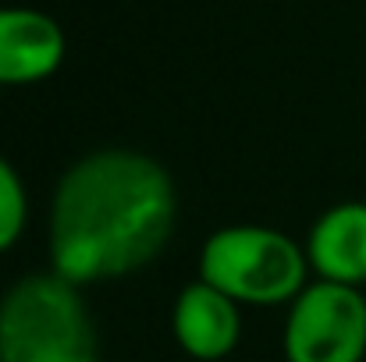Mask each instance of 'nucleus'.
<instances>
[{"mask_svg":"<svg viewBox=\"0 0 366 362\" xmlns=\"http://www.w3.org/2000/svg\"><path fill=\"white\" fill-rule=\"evenodd\" d=\"M25 217H29V199H25V185L18 178V171L0 156V252H7L25 231Z\"/></svg>","mask_w":366,"mask_h":362,"instance_id":"8","label":"nucleus"},{"mask_svg":"<svg viewBox=\"0 0 366 362\" xmlns=\"http://www.w3.org/2000/svg\"><path fill=\"white\" fill-rule=\"evenodd\" d=\"M366 298L360 288L313 281L288 309L285 359L288 362H363Z\"/></svg>","mask_w":366,"mask_h":362,"instance_id":"4","label":"nucleus"},{"mask_svg":"<svg viewBox=\"0 0 366 362\" xmlns=\"http://www.w3.org/2000/svg\"><path fill=\"white\" fill-rule=\"evenodd\" d=\"M306 245L277 228L232 224L214 231L199 252V277L239 306H281L306 288Z\"/></svg>","mask_w":366,"mask_h":362,"instance_id":"3","label":"nucleus"},{"mask_svg":"<svg viewBox=\"0 0 366 362\" xmlns=\"http://www.w3.org/2000/svg\"><path fill=\"white\" fill-rule=\"evenodd\" d=\"M171 327H174V341L192 359L214 362L224 359L239 345L242 313L232 295H224L221 288H214L199 277L189 288H182V295L174 298Z\"/></svg>","mask_w":366,"mask_h":362,"instance_id":"6","label":"nucleus"},{"mask_svg":"<svg viewBox=\"0 0 366 362\" xmlns=\"http://www.w3.org/2000/svg\"><path fill=\"white\" fill-rule=\"evenodd\" d=\"M0 362H100L82 288L61 273H29L0 298Z\"/></svg>","mask_w":366,"mask_h":362,"instance_id":"2","label":"nucleus"},{"mask_svg":"<svg viewBox=\"0 0 366 362\" xmlns=\"http://www.w3.org/2000/svg\"><path fill=\"white\" fill-rule=\"evenodd\" d=\"M174 217V181L153 156L97 149L54 188L50 270L79 288L124 277L164 252Z\"/></svg>","mask_w":366,"mask_h":362,"instance_id":"1","label":"nucleus"},{"mask_svg":"<svg viewBox=\"0 0 366 362\" xmlns=\"http://www.w3.org/2000/svg\"><path fill=\"white\" fill-rule=\"evenodd\" d=\"M64 29L36 7H0V89L36 86L64 64Z\"/></svg>","mask_w":366,"mask_h":362,"instance_id":"5","label":"nucleus"},{"mask_svg":"<svg viewBox=\"0 0 366 362\" xmlns=\"http://www.w3.org/2000/svg\"><path fill=\"white\" fill-rule=\"evenodd\" d=\"M310 270L320 281L366 284V203H338L317 217L306 238Z\"/></svg>","mask_w":366,"mask_h":362,"instance_id":"7","label":"nucleus"}]
</instances>
